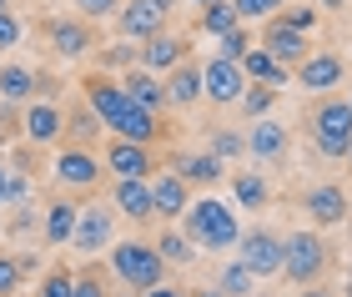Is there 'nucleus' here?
Returning <instances> with one entry per match:
<instances>
[{"mask_svg": "<svg viewBox=\"0 0 352 297\" xmlns=\"http://www.w3.org/2000/svg\"><path fill=\"white\" fill-rule=\"evenodd\" d=\"M81 91H86V101L96 106V116L106 121V131L111 136H126V142H156L162 136V116L146 111V106H136L131 96H126V86L121 81H111V76H81Z\"/></svg>", "mask_w": 352, "mask_h": 297, "instance_id": "f257e3e1", "label": "nucleus"}, {"mask_svg": "<svg viewBox=\"0 0 352 297\" xmlns=\"http://www.w3.org/2000/svg\"><path fill=\"white\" fill-rule=\"evenodd\" d=\"M307 142L322 162H347L352 151V101L347 96H322L307 111Z\"/></svg>", "mask_w": 352, "mask_h": 297, "instance_id": "f03ea898", "label": "nucleus"}, {"mask_svg": "<svg viewBox=\"0 0 352 297\" xmlns=\"http://www.w3.org/2000/svg\"><path fill=\"white\" fill-rule=\"evenodd\" d=\"M182 217H186L182 232H186L197 247H206V252H227V247H236V237H242V227H236V212H232L221 197H197Z\"/></svg>", "mask_w": 352, "mask_h": 297, "instance_id": "7ed1b4c3", "label": "nucleus"}, {"mask_svg": "<svg viewBox=\"0 0 352 297\" xmlns=\"http://www.w3.org/2000/svg\"><path fill=\"white\" fill-rule=\"evenodd\" d=\"M282 277L287 283H297V287H312V283H322V272L332 267V247L322 232H312V227H302L292 232V237H282Z\"/></svg>", "mask_w": 352, "mask_h": 297, "instance_id": "20e7f679", "label": "nucleus"}, {"mask_svg": "<svg viewBox=\"0 0 352 297\" xmlns=\"http://www.w3.org/2000/svg\"><path fill=\"white\" fill-rule=\"evenodd\" d=\"M111 272H116L131 292H146V287H156L166 277V262L156 252V242L126 237V242H111Z\"/></svg>", "mask_w": 352, "mask_h": 297, "instance_id": "39448f33", "label": "nucleus"}, {"mask_svg": "<svg viewBox=\"0 0 352 297\" xmlns=\"http://www.w3.org/2000/svg\"><path fill=\"white\" fill-rule=\"evenodd\" d=\"M56 182L60 186H71V192H96V186L106 182V162L96 156V146H71V142H60L56 146Z\"/></svg>", "mask_w": 352, "mask_h": 297, "instance_id": "423d86ee", "label": "nucleus"}, {"mask_svg": "<svg viewBox=\"0 0 352 297\" xmlns=\"http://www.w3.org/2000/svg\"><path fill=\"white\" fill-rule=\"evenodd\" d=\"M236 247H242V252H236V262H242V267H252V277H282V237L277 232H267V227H252V232H242V237H236Z\"/></svg>", "mask_w": 352, "mask_h": 297, "instance_id": "0eeeda50", "label": "nucleus"}, {"mask_svg": "<svg viewBox=\"0 0 352 297\" xmlns=\"http://www.w3.org/2000/svg\"><path fill=\"white\" fill-rule=\"evenodd\" d=\"M111 242H116V212H106L101 201L81 207V217H76V232H71V252L96 257V252H106Z\"/></svg>", "mask_w": 352, "mask_h": 297, "instance_id": "6e6552de", "label": "nucleus"}, {"mask_svg": "<svg viewBox=\"0 0 352 297\" xmlns=\"http://www.w3.org/2000/svg\"><path fill=\"white\" fill-rule=\"evenodd\" d=\"M262 51H267L272 60H282L287 71H297L302 60H307V51H312V41H307V30L287 25L282 15H267V25H262Z\"/></svg>", "mask_w": 352, "mask_h": 297, "instance_id": "1a4fd4ad", "label": "nucleus"}, {"mask_svg": "<svg viewBox=\"0 0 352 297\" xmlns=\"http://www.w3.org/2000/svg\"><path fill=\"white\" fill-rule=\"evenodd\" d=\"M201 91H206V101H212V106H236V101H242V91H247L242 60H221V56H212V60L201 66Z\"/></svg>", "mask_w": 352, "mask_h": 297, "instance_id": "9d476101", "label": "nucleus"}, {"mask_svg": "<svg viewBox=\"0 0 352 297\" xmlns=\"http://www.w3.org/2000/svg\"><path fill=\"white\" fill-rule=\"evenodd\" d=\"M292 81L302 91H312V96H322V91H338L347 81V60L338 51H307V60L292 71Z\"/></svg>", "mask_w": 352, "mask_h": 297, "instance_id": "9b49d317", "label": "nucleus"}, {"mask_svg": "<svg viewBox=\"0 0 352 297\" xmlns=\"http://www.w3.org/2000/svg\"><path fill=\"white\" fill-rule=\"evenodd\" d=\"M21 131L30 146H56L60 136H66V111H60L56 101H25L21 106Z\"/></svg>", "mask_w": 352, "mask_h": 297, "instance_id": "f8f14e48", "label": "nucleus"}, {"mask_svg": "<svg viewBox=\"0 0 352 297\" xmlns=\"http://www.w3.org/2000/svg\"><path fill=\"white\" fill-rule=\"evenodd\" d=\"M166 21H171V10L162 0H121V10H116V25L126 41H151L156 30H166Z\"/></svg>", "mask_w": 352, "mask_h": 297, "instance_id": "ddd939ff", "label": "nucleus"}, {"mask_svg": "<svg viewBox=\"0 0 352 297\" xmlns=\"http://www.w3.org/2000/svg\"><path fill=\"white\" fill-rule=\"evenodd\" d=\"M45 41H51V51L60 60H81L96 45V30H91V21H81V15H60V21H45Z\"/></svg>", "mask_w": 352, "mask_h": 297, "instance_id": "4468645a", "label": "nucleus"}, {"mask_svg": "<svg viewBox=\"0 0 352 297\" xmlns=\"http://www.w3.org/2000/svg\"><path fill=\"white\" fill-rule=\"evenodd\" d=\"M101 162L111 177H151L156 171V156L146 142H126V136H111V146L101 151Z\"/></svg>", "mask_w": 352, "mask_h": 297, "instance_id": "2eb2a0df", "label": "nucleus"}, {"mask_svg": "<svg viewBox=\"0 0 352 297\" xmlns=\"http://www.w3.org/2000/svg\"><path fill=\"white\" fill-rule=\"evenodd\" d=\"M302 212H307L317 227H338V222H347L352 197H347V186H338V182H322V186H312V192L302 197Z\"/></svg>", "mask_w": 352, "mask_h": 297, "instance_id": "dca6fc26", "label": "nucleus"}, {"mask_svg": "<svg viewBox=\"0 0 352 297\" xmlns=\"http://www.w3.org/2000/svg\"><path fill=\"white\" fill-rule=\"evenodd\" d=\"M287 146H292V131H287L282 121H272V116L252 121V131H247V156L252 162H282Z\"/></svg>", "mask_w": 352, "mask_h": 297, "instance_id": "f3484780", "label": "nucleus"}, {"mask_svg": "<svg viewBox=\"0 0 352 297\" xmlns=\"http://www.w3.org/2000/svg\"><path fill=\"white\" fill-rule=\"evenodd\" d=\"M111 201H116V212L131 217V222H151V217H156V201H151V182L146 177H116Z\"/></svg>", "mask_w": 352, "mask_h": 297, "instance_id": "a211bd4d", "label": "nucleus"}, {"mask_svg": "<svg viewBox=\"0 0 352 297\" xmlns=\"http://www.w3.org/2000/svg\"><path fill=\"white\" fill-rule=\"evenodd\" d=\"M206 96V91H201V66H197V60H176V66L166 71V106H176V111H186V106H197Z\"/></svg>", "mask_w": 352, "mask_h": 297, "instance_id": "6ab92c4d", "label": "nucleus"}, {"mask_svg": "<svg viewBox=\"0 0 352 297\" xmlns=\"http://www.w3.org/2000/svg\"><path fill=\"white\" fill-rule=\"evenodd\" d=\"M151 201H156V217H166V222H171V217L176 212H186L191 207V192H186V177H182V171H151Z\"/></svg>", "mask_w": 352, "mask_h": 297, "instance_id": "aec40b11", "label": "nucleus"}, {"mask_svg": "<svg viewBox=\"0 0 352 297\" xmlns=\"http://www.w3.org/2000/svg\"><path fill=\"white\" fill-rule=\"evenodd\" d=\"M186 56H191L186 36H171V30H156L151 41H141V66L146 71H171L176 60H186Z\"/></svg>", "mask_w": 352, "mask_h": 297, "instance_id": "412c9836", "label": "nucleus"}, {"mask_svg": "<svg viewBox=\"0 0 352 297\" xmlns=\"http://www.w3.org/2000/svg\"><path fill=\"white\" fill-rule=\"evenodd\" d=\"M121 86H126V96H131L136 106H146V111H156V116L166 111V81H156V71H146V66L136 71L131 66L121 76Z\"/></svg>", "mask_w": 352, "mask_h": 297, "instance_id": "4be33fe9", "label": "nucleus"}, {"mask_svg": "<svg viewBox=\"0 0 352 297\" xmlns=\"http://www.w3.org/2000/svg\"><path fill=\"white\" fill-rule=\"evenodd\" d=\"M76 217H81V207H76V201H51V207H45V217H41V237L45 242H71V232H76Z\"/></svg>", "mask_w": 352, "mask_h": 297, "instance_id": "5701e85b", "label": "nucleus"}, {"mask_svg": "<svg viewBox=\"0 0 352 297\" xmlns=\"http://www.w3.org/2000/svg\"><path fill=\"white\" fill-rule=\"evenodd\" d=\"M232 197H236L242 212H262L272 201V186H267L262 171H232Z\"/></svg>", "mask_w": 352, "mask_h": 297, "instance_id": "b1692460", "label": "nucleus"}, {"mask_svg": "<svg viewBox=\"0 0 352 297\" xmlns=\"http://www.w3.org/2000/svg\"><path fill=\"white\" fill-rule=\"evenodd\" d=\"M101 126H106V121L96 116V106L86 101V106H76V111H66V136H60V142H71V146H96V142H101Z\"/></svg>", "mask_w": 352, "mask_h": 297, "instance_id": "393cba45", "label": "nucleus"}, {"mask_svg": "<svg viewBox=\"0 0 352 297\" xmlns=\"http://www.w3.org/2000/svg\"><path fill=\"white\" fill-rule=\"evenodd\" d=\"M30 96H36V71L30 66H6V60H0V101L25 106Z\"/></svg>", "mask_w": 352, "mask_h": 297, "instance_id": "a878e982", "label": "nucleus"}, {"mask_svg": "<svg viewBox=\"0 0 352 297\" xmlns=\"http://www.w3.org/2000/svg\"><path fill=\"white\" fill-rule=\"evenodd\" d=\"M242 71H247V81H267V86H287L292 81V71H287L282 60H272L262 45H252V51L242 56Z\"/></svg>", "mask_w": 352, "mask_h": 297, "instance_id": "bb28decb", "label": "nucleus"}, {"mask_svg": "<svg viewBox=\"0 0 352 297\" xmlns=\"http://www.w3.org/2000/svg\"><path fill=\"white\" fill-rule=\"evenodd\" d=\"M171 166L182 171L186 182H197V186H212V182L227 177V162H221V156H212V151H206V156H176Z\"/></svg>", "mask_w": 352, "mask_h": 297, "instance_id": "cd10ccee", "label": "nucleus"}, {"mask_svg": "<svg viewBox=\"0 0 352 297\" xmlns=\"http://www.w3.org/2000/svg\"><path fill=\"white\" fill-rule=\"evenodd\" d=\"M156 252H162V262H166V267H186V262L197 257V242H191L186 232H176V227H166L162 237H156Z\"/></svg>", "mask_w": 352, "mask_h": 297, "instance_id": "c85d7f7f", "label": "nucleus"}, {"mask_svg": "<svg viewBox=\"0 0 352 297\" xmlns=\"http://www.w3.org/2000/svg\"><path fill=\"white\" fill-rule=\"evenodd\" d=\"M277 96H282V86H267V81H247V91H242V116L247 121H257V116H267L272 106H277Z\"/></svg>", "mask_w": 352, "mask_h": 297, "instance_id": "c756f323", "label": "nucleus"}, {"mask_svg": "<svg viewBox=\"0 0 352 297\" xmlns=\"http://www.w3.org/2000/svg\"><path fill=\"white\" fill-rule=\"evenodd\" d=\"M242 25V15H236L232 0H212V6H201V30L206 36H227V30Z\"/></svg>", "mask_w": 352, "mask_h": 297, "instance_id": "7c9ffc66", "label": "nucleus"}, {"mask_svg": "<svg viewBox=\"0 0 352 297\" xmlns=\"http://www.w3.org/2000/svg\"><path fill=\"white\" fill-rule=\"evenodd\" d=\"M217 292H227V297H252V292H257V277H252V267L232 262V267H221V277H217Z\"/></svg>", "mask_w": 352, "mask_h": 297, "instance_id": "2f4dec72", "label": "nucleus"}, {"mask_svg": "<svg viewBox=\"0 0 352 297\" xmlns=\"http://www.w3.org/2000/svg\"><path fill=\"white\" fill-rule=\"evenodd\" d=\"M25 283V262L15 252H0V297H15Z\"/></svg>", "mask_w": 352, "mask_h": 297, "instance_id": "473e14b6", "label": "nucleus"}, {"mask_svg": "<svg viewBox=\"0 0 352 297\" xmlns=\"http://www.w3.org/2000/svg\"><path fill=\"white\" fill-rule=\"evenodd\" d=\"M252 51V36H247V21L236 25V30H227V36H217V56L221 60H242Z\"/></svg>", "mask_w": 352, "mask_h": 297, "instance_id": "72a5a7b5", "label": "nucleus"}, {"mask_svg": "<svg viewBox=\"0 0 352 297\" xmlns=\"http://www.w3.org/2000/svg\"><path fill=\"white\" fill-rule=\"evenodd\" d=\"M212 156H221V162L247 156V136L242 131H212Z\"/></svg>", "mask_w": 352, "mask_h": 297, "instance_id": "f704fd0d", "label": "nucleus"}, {"mask_svg": "<svg viewBox=\"0 0 352 297\" xmlns=\"http://www.w3.org/2000/svg\"><path fill=\"white\" fill-rule=\"evenodd\" d=\"M71 297H106V277H101V267H96V262H86V267L76 272Z\"/></svg>", "mask_w": 352, "mask_h": 297, "instance_id": "c9c22d12", "label": "nucleus"}, {"mask_svg": "<svg viewBox=\"0 0 352 297\" xmlns=\"http://www.w3.org/2000/svg\"><path fill=\"white\" fill-rule=\"evenodd\" d=\"M71 287H76V272L71 267H51L41 277V297H71Z\"/></svg>", "mask_w": 352, "mask_h": 297, "instance_id": "e433bc0d", "label": "nucleus"}, {"mask_svg": "<svg viewBox=\"0 0 352 297\" xmlns=\"http://www.w3.org/2000/svg\"><path fill=\"white\" fill-rule=\"evenodd\" d=\"M236 6V15H242V21H267V15H277L287 0H232Z\"/></svg>", "mask_w": 352, "mask_h": 297, "instance_id": "4c0bfd02", "label": "nucleus"}, {"mask_svg": "<svg viewBox=\"0 0 352 297\" xmlns=\"http://www.w3.org/2000/svg\"><path fill=\"white\" fill-rule=\"evenodd\" d=\"M71 6H76V15H81V21H106V15L121 10V0H71Z\"/></svg>", "mask_w": 352, "mask_h": 297, "instance_id": "58836bf2", "label": "nucleus"}, {"mask_svg": "<svg viewBox=\"0 0 352 297\" xmlns=\"http://www.w3.org/2000/svg\"><path fill=\"white\" fill-rule=\"evenodd\" d=\"M30 192H36V186H30V177H25V171H15V166H10V186H6V207H25V201H30Z\"/></svg>", "mask_w": 352, "mask_h": 297, "instance_id": "ea45409f", "label": "nucleus"}, {"mask_svg": "<svg viewBox=\"0 0 352 297\" xmlns=\"http://www.w3.org/2000/svg\"><path fill=\"white\" fill-rule=\"evenodd\" d=\"M21 36H25L21 15H15V10H0V51H10V45H21Z\"/></svg>", "mask_w": 352, "mask_h": 297, "instance_id": "a19ab883", "label": "nucleus"}, {"mask_svg": "<svg viewBox=\"0 0 352 297\" xmlns=\"http://www.w3.org/2000/svg\"><path fill=\"white\" fill-rule=\"evenodd\" d=\"M15 131H21V106L0 101V146H6V142H15Z\"/></svg>", "mask_w": 352, "mask_h": 297, "instance_id": "79ce46f5", "label": "nucleus"}, {"mask_svg": "<svg viewBox=\"0 0 352 297\" xmlns=\"http://www.w3.org/2000/svg\"><path fill=\"white\" fill-rule=\"evenodd\" d=\"M277 15H282L287 25H297V30H312V25H317V10H312V6H282Z\"/></svg>", "mask_w": 352, "mask_h": 297, "instance_id": "37998d69", "label": "nucleus"}, {"mask_svg": "<svg viewBox=\"0 0 352 297\" xmlns=\"http://www.w3.org/2000/svg\"><path fill=\"white\" fill-rule=\"evenodd\" d=\"M131 60H136L131 45H111V51H106V66H131Z\"/></svg>", "mask_w": 352, "mask_h": 297, "instance_id": "c03bdc74", "label": "nucleus"}, {"mask_svg": "<svg viewBox=\"0 0 352 297\" xmlns=\"http://www.w3.org/2000/svg\"><path fill=\"white\" fill-rule=\"evenodd\" d=\"M141 297H191L186 287H171V283H156V287H146Z\"/></svg>", "mask_w": 352, "mask_h": 297, "instance_id": "a18cd8bd", "label": "nucleus"}, {"mask_svg": "<svg viewBox=\"0 0 352 297\" xmlns=\"http://www.w3.org/2000/svg\"><path fill=\"white\" fill-rule=\"evenodd\" d=\"M302 297H342V292H338V287H322V283H312V287L302 292Z\"/></svg>", "mask_w": 352, "mask_h": 297, "instance_id": "49530a36", "label": "nucleus"}, {"mask_svg": "<svg viewBox=\"0 0 352 297\" xmlns=\"http://www.w3.org/2000/svg\"><path fill=\"white\" fill-rule=\"evenodd\" d=\"M6 186H10V166L0 162V207H6Z\"/></svg>", "mask_w": 352, "mask_h": 297, "instance_id": "de8ad7c7", "label": "nucleus"}, {"mask_svg": "<svg viewBox=\"0 0 352 297\" xmlns=\"http://www.w3.org/2000/svg\"><path fill=\"white\" fill-rule=\"evenodd\" d=\"M191 297H227V292H217V287H201V292H191Z\"/></svg>", "mask_w": 352, "mask_h": 297, "instance_id": "09e8293b", "label": "nucleus"}, {"mask_svg": "<svg viewBox=\"0 0 352 297\" xmlns=\"http://www.w3.org/2000/svg\"><path fill=\"white\" fill-rule=\"evenodd\" d=\"M317 6H327V10H342V6H347V0H317Z\"/></svg>", "mask_w": 352, "mask_h": 297, "instance_id": "8fccbe9b", "label": "nucleus"}, {"mask_svg": "<svg viewBox=\"0 0 352 297\" xmlns=\"http://www.w3.org/2000/svg\"><path fill=\"white\" fill-rule=\"evenodd\" d=\"M162 6H166V10H176V0H162Z\"/></svg>", "mask_w": 352, "mask_h": 297, "instance_id": "3c124183", "label": "nucleus"}, {"mask_svg": "<svg viewBox=\"0 0 352 297\" xmlns=\"http://www.w3.org/2000/svg\"><path fill=\"white\" fill-rule=\"evenodd\" d=\"M347 101H352V76H347Z\"/></svg>", "mask_w": 352, "mask_h": 297, "instance_id": "603ef678", "label": "nucleus"}, {"mask_svg": "<svg viewBox=\"0 0 352 297\" xmlns=\"http://www.w3.org/2000/svg\"><path fill=\"white\" fill-rule=\"evenodd\" d=\"M191 6H212V0H191Z\"/></svg>", "mask_w": 352, "mask_h": 297, "instance_id": "864d4df0", "label": "nucleus"}, {"mask_svg": "<svg viewBox=\"0 0 352 297\" xmlns=\"http://www.w3.org/2000/svg\"><path fill=\"white\" fill-rule=\"evenodd\" d=\"M0 10H10V0H0Z\"/></svg>", "mask_w": 352, "mask_h": 297, "instance_id": "5fc2aeb1", "label": "nucleus"}, {"mask_svg": "<svg viewBox=\"0 0 352 297\" xmlns=\"http://www.w3.org/2000/svg\"><path fill=\"white\" fill-rule=\"evenodd\" d=\"M347 166H352V151H347Z\"/></svg>", "mask_w": 352, "mask_h": 297, "instance_id": "6e6d98bb", "label": "nucleus"}, {"mask_svg": "<svg viewBox=\"0 0 352 297\" xmlns=\"http://www.w3.org/2000/svg\"><path fill=\"white\" fill-rule=\"evenodd\" d=\"M347 297H352V287H347Z\"/></svg>", "mask_w": 352, "mask_h": 297, "instance_id": "4d7b16f0", "label": "nucleus"}]
</instances>
